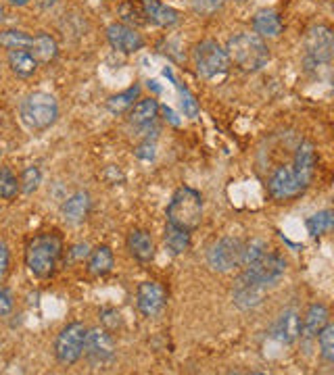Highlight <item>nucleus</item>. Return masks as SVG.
I'll return each instance as SVG.
<instances>
[{"label": "nucleus", "mask_w": 334, "mask_h": 375, "mask_svg": "<svg viewBox=\"0 0 334 375\" xmlns=\"http://www.w3.org/2000/svg\"><path fill=\"white\" fill-rule=\"evenodd\" d=\"M6 63H9V69L19 77H32L38 69L36 57L28 48L6 50Z\"/></svg>", "instance_id": "nucleus-20"}, {"label": "nucleus", "mask_w": 334, "mask_h": 375, "mask_svg": "<svg viewBox=\"0 0 334 375\" xmlns=\"http://www.w3.org/2000/svg\"><path fill=\"white\" fill-rule=\"evenodd\" d=\"M194 67L203 79H220L230 69V59L216 40H203L194 48Z\"/></svg>", "instance_id": "nucleus-5"}, {"label": "nucleus", "mask_w": 334, "mask_h": 375, "mask_svg": "<svg viewBox=\"0 0 334 375\" xmlns=\"http://www.w3.org/2000/svg\"><path fill=\"white\" fill-rule=\"evenodd\" d=\"M90 209H92V200H90V194L88 192H75L72 194L63 207H61V215L65 221L69 224H82L88 215H90Z\"/></svg>", "instance_id": "nucleus-18"}, {"label": "nucleus", "mask_w": 334, "mask_h": 375, "mask_svg": "<svg viewBox=\"0 0 334 375\" xmlns=\"http://www.w3.org/2000/svg\"><path fill=\"white\" fill-rule=\"evenodd\" d=\"M203 221V196L194 188H178L167 204V224L182 227L186 231L199 229Z\"/></svg>", "instance_id": "nucleus-3"}, {"label": "nucleus", "mask_w": 334, "mask_h": 375, "mask_svg": "<svg viewBox=\"0 0 334 375\" xmlns=\"http://www.w3.org/2000/svg\"><path fill=\"white\" fill-rule=\"evenodd\" d=\"M115 265V257L109 246H99L88 255V271L96 277L107 275Z\"/></svg>", "instance_id": "nucleus-25"}, {"label": "nucleus", "mask_w": 334, "mask_h": 375, "mask_svg": "<svg viewBox=\"0 0 334 375\" xmlns=\"http://www.w3.org/2000/svg\"><path fill=\"white\" fill-rule=\"evenodd\" d=\"M318 344H320V354L326 363H333L334 361V325L328 321L320 334H318Z\"/></svg>", "instance_id": "nucleus-31"}, {"label": "nucleus", "mask_w": 334, "mask_h": 375, "mask_svg": "<svg viewBox=\"0 0 334 375\" xmlns=\"http://www.w3.org/2000/svg\"><path fill=\"white\" fill-rule=\"evenodd\" d=\"M267 250V244L263 240H251L247 244H243V253H240V267H249L251 262H255L261 255Z\"/></svg>", "instance_id": "nucleus-33"}, {"label": "nucleus", "mask_w": 334, "mask_h": 375, "mask_svg": "<svg viewBox=\"0 0 334 375\" xmlns=\"http://www.w3.org/2000/svg\"><path fill=\"white\" fill-rule=\"evenodd\" d=\"M334 224V215L333 211H320V213H316L313 217H309L307 219V231L311 233V236H324V233H328L330 229H333Z\"/></svg>", "instance_id": "nucleus-29"}, {"label": "nucleus", "mask_w": 334, "mask_h": 375, "mask_svg": "<svg viewBox=\"0 0 334 375\" xmlns=\"http://www.w3.org/2000/svg\"><path fill=\"white\" fill-rule=\"evenodd\" d=\"M328 317H330V313H328V308L324 304H320V302L311 304L305 311V315H303L301 334L305 338H316L320 334V330L328 323Z\"/></svg>", "instance_id": "nucleus-21"}, {"label": "nucleus", "mask_w": 334, "mask_h": 375, "mask_svg": "<svg viewBox=\"0 0 334 375\" xmlns=\"http://www.w3.org/2000/svg\"><path fill=\"white\" fill-rule=\"evenodd\" d=\"M92 363H109L115 357V342L105 328L86 330L84 338V352Z\"/></svg>", "instance_id": "nucleus-10"}, {"label": "nucleus", "mask_w": 334, "mask_h": 375, "mask_svg": "<svg viewBox=\"0 0 334 375\" xmlns=\"http://www.w3.org/2000/svg\"><path fill=\"white\" fill-rule=\"evenodd\" d=\"M282 28L284 25L280 15L272 8H263L253 17V30L261 38H278L282 34Z\"/></svg>", "instance_id": "nucleus-22"}, {"label": "nucleus", "mask_w": 334, "mask_h": 375, "mask_svg": "<svg viewBox=\"0 0 334 375\" xmlns=\"http://www.w3.org/2000/svg\"><path fill=\"white\" fill-rule=\"evenodd\" d=\"M223 6V0H194V11L199 15L211 17L213 13H218Z\"/></svg>", "instance_id": "nucleus-35"}, {"label": "nucleus", "mask_w": 334, "mask_h": 375, "mask_svg": "<svg viewBox=\"0 0 334 375\" xmlns=\"http://www.w3.org/2000/svg\"><path fill=\"white\" fill-rule=\"evenodd\" d=\"M107 40L115 50L123 54H132L145 46V38L138 34V30L126 23H111L107 28Z\"/></svg>", "instance_id": "nucleus-13"}, {"label": "nucleus", "mask_w": 334, "mask_h": 375, "mask_svg": "<svg viewBox=\"0 0 334 375\" xmlns=\"http://www.w3.org/2000/svg\"><path fill=\"white\" fill-rule=\"evenodd\" d=\"M119 15H121V19L128 21V23H136V25L147 23V17H145L143 6H134V2H123V4L119 6Z\"/></svg>", "instance_id": "nucleus-34"}, {"label": "nucleus", "mask_w": 334, "mask_h": 375, "mask_svg": "<svg viewBox=\"0 0 334 375\" xmlns=\"http://www.w3.org/2000/svg\"><path fill=\"white\" fill-rule=\"evenodd\" d=\"M180 94H182V109H184L186 117L194 119L199 115V103L194 100V96L186 90V88H180Z\"/></svg>", "instance_id": "nucleus-36"}, {"label": "nucleus", "mask_w": 334, "mask_h": 375, "mask_svg": "<svg viewBox=\"0 0 334 375\" xmlns=\"http://www.w3.org/2000/svg\"><path fill=\"white\" fill-rule=\"evenodd\" d=\"M88 255H90V253H88V246H86V244H77V246L72 248V257H74V259H86Z\"/></svg>", "instance_id": "nucleus-41"}, {"label": "nucleus", "mask_w": 334, "mask_h": 375, "mask_svg": "<svg viewBox=\"0 0 334 375\" xmlns=\"http://www.w3.org/2000/svg\"><path fill=\"white\" fill-rule=\"evenodd\" d=\"M243 242L238 238H222L207 250V262L213 271L226 273L232 267L240 265Z\"/></svg>", "instance_id": "nucleus-8"}, {"label": "nucleus", "mask_w": 334, "mask_h": 375, "mask_svg": "<svg viewBox=\"0 0 334 375\" xmlns=\"http://www.w3.org/2000/svg\"><path fill=\"white\" fill-rule=\"evenodd\" d=\"M84 338H86V325L74 321L67 323L55 340V357L61 365H75L82 359L84 352Z\"/></svg>", "instance_id": "nucleus-6"}, {"label": "nucleus", "mask_w": 334, "mask_h": 375, "mask_svg": "<svg viewBox=\"0 0 334 375\" xmlns=\"http://www.w3.org/2000/svg\"><path fill=\"white\" fill-rule=\"evenodd\" d=\"M101 321H103L105 330H115L121 323V317L115 308H103L101 311Z\"/></svg>", "instance_id": "nucleus-37"}, {"label": "nucleus", "mask_w": 334, "mask_h": 375, "mask_svg": "<svg viewBox=\"0 0 334 375\" xmlns=\"http://www.w3.org/2000/svg\"><path fill=\"white\" fill-rule=\"evenodd\" d=\"M63 255V240L59 233H38L26 246V265L38 279H48L55 275Z\"/></svg>", "instance_id": "nucleus-1"}, {"label": "nucleus", "mask_w": 334, "mask_h": 375, "mask_svg": "<svg viewBox=\"0 0 334 375\" xmlns=\"http://www.w3.org/2000/svg\"><path fill=\"white\" fill-rule=\"evenodd\" d=\"M11 311H13V296L4 286H0V317L9 315Z\"/></svg>", "instance_id": "nucleus-39"}, {"label": "nucleus", "mask_w": 334, "mask_h": 375, "mask_svg": "<svg viewBox=\"0 0 334 375\" xmlns=\"http://www.w3.org/2000/svg\"><path fill=\"white\" fill-rule=\"evenodd\" d=\"M9 267H11V253L9 246L0 240V282H4V277L9 275Z\"/></svg>", "instance_id": "nucleus-38"}, {"label": "nucleus", "mask_w": 334, "mask_h": 375, "mask_svg": "<svg viewBox=\"0 0 334 375\" xmlns=\"http://www.w3.org/2000/svg\"><path fill=\"white\" fill-rule=\"evenodd\" d=\"M138 98H140V86L134 83V86H130L128 90H123V92L111 96V98L107 100V109H109V112H113V115H121V112L130 111Z\"/></svg>", "instance_id": "nucleus-26"}, {"label": "nucleus", "mask_w": 334, "mask_h": 375, "mask_svg": "<svg viewBox=\"0 0 334 375\" xmlns=\"http://www.w3.org/2000/svg\"><path fill=\"white\" fill-rule=\"evenodd\" d=\"M305 52L313 63H330L334 52V40L330 28L313 25L305 34Z\"/></svg>", "instance_id": "nucleus-9"}, {"label": "nucleus", "mask_w": 334, "mask_h": 375, "mask_svg": "<svg viewBox=\"0 0 334 375\" xmlns=\"http://www.w3.org/2000/svg\"><path fill=\"white\" fill-rule=\"evenodd\" d=\"M0 19H2V6H0Z\"/></svg>", "instance_id": "nucleus-44"}, {"label": "nucleus", "mask_w": 334, "mask_h": 375, "mask_svg": "<svg viewBox=\"0 0 334 375\" xmlns=\"http://www.w3.org/2000/svg\"><path fill=\"white\" fill-rule=\"evenodd\" d=\"M9 4H13V6H28L30 0H9Z\"/></svg>", "instance_id": "nucleus-43"}, {"label": "nucleus", "mask_w": 334, "mask_h": 375, "mask_svg": "<svg viewBox=\"0 0 334 375\" xmlns=\"http://www.w3.org/2000/svg\"><path fill=\"white\" fill-rule=\"evenodd\" d=\"M0 154H2V152H0Z\"/></svg>", "instance_id": "nucleus-45"}, {"label": "nucleus", "mask_w": 334, "mask_h": 375, "mask_svg": "<svg viewBox=\"0 0 334 375\" xmlns=\"http://www.w3.org/2000/svg\"><path fill=\"white\" fill-rule=\"evenodd\" d=\"M30 52L36 57L38 63H52L57 57H59V46H57V40L50 36V34H44L40 32L36 36H32V46H30Z\"/></svg>", "instance_id": "nucleus-23"}, {"label": "nucleus", "mask_w": 334, "mask_h": 375, "mask_svg": "<svg viewBox=\"0 0 334 375\" xmlns=\"http://www.w3.org/2000/svg\"><path fill=\"white\" fill-rule=\"evenodd\" d=\"M128 250L132 257L140 262H150L155 259V242L149 231L145 229H132L128 236Z\"/></svg>", "instance_id": "nucleus-19"}, {"label": "nucleus", "mask_w": 334, "mask_h": 375, "mask_svg": "<svg viewBox=\"0 0 334 375\" xmlns=\"http://www.w3.org/2000/svg\"><path fill=\"white\" fill-rule=\"evenodd\" d=\"M143 11L147 21L159 25V28H172L180 21V13L172 6H167L161 0H143Z\"/></svg>", "instance_id": "nucleus-17"}, {"label": "nucleus", "mask_w": 334, "mask_h": 375, "mask_svg": "<svg viewBox=\"0 0 334 375\" xmlns=\"http://www.w3.org/2000/svg\"><path fill=\"white\" fill-rule=\"evenodd\" d=\"M136 304H138V311L145 317H157L167 304V294H165L161 284L143 282L136 290Z\"/></svg>", "instance_id": "nucleus-12"}, {"label": "nucleus", "mask_w": 334, "mask_h": 375, "mask_svg": "<svg viewBox=\"0 0 334 375\" xmlns=\"http://www.w3.org/2000/svg\"><path fill=\"white\" fill-rule=\"evenodd\" d=\"M267 190H269L272 198H276V200H293L303 192V186L297 182V178L293 173V167L280 165L269 175Z\"/></svg>", "instance_id": "nucleus-11"}, {"label": "nucleus", "mask_w": 334, "mask_h": 375, "mask_svg": "<svg viewBox=\"0 0 334 375\" xmlns=\"http://www.w3.org/2000/svg\"><path fill=\"white\" fill-rule=\"evenodd\" d=\"M226 54L230 63H234L243 71H260L269 61V48L265 40L257 34H236L228 40Z\"/></svg>", "instance_id": "nucleus-2"}, {"label": "nucleus", "mask_w": 334, "mask_h": 375, "mask_svg": "<svg viewBox=\"0 0 334 375\" xmlns=\"http://www.w3.org/2000/svg\"><path fill=\"white\" fill-rule=\"evenodd\" d=\"M19 115L30 129H48L59 117V103L48 92H32L21 100Z\"/></svg>", "instance_id": "nucleus-4"}, {"label": "nucleus", "mask_w": 334, "mask_h": 375, "mask_svg": "<svg viewBox=\"0 0 334 375\" xmlns=\"http://www.w3.org/2000/svg\"><path fill=\"white\" fill-rule=\"evenodd\" d=\"M17 194H19V180H17V175L11 169L2 167L0 169V200H13Z\"/></svg>", "instance_id": "nucleus-30"}, {"label": "nucleus", "mask_w": 334, "mask_h": 375, "mask_svg": "<svg viewBox=\"0 0 334 375\" xmlns=\"http://www.w3.org/2000/svg\"><path fill=\"white\" fill-rule=\"evenodd\" d=\"M284 271H286V261L278 253H269V250H265L260 259L251 262L249 267H243V275L261 286H269L278 282L284 275Z\"/></svg>", "instance_id": "nucleus-7"}, {"label": "nucleus", "mask_w": 334, "mask_h": 375, "mask_svg": "<svg viewBox=\"0 0 334 375\" xmlns=\"http://www.w3.org/2000/svg\"><path fill=\"white\" fill-rule=\"evenodd\" d=\"M272 336L274 340H278L280 344H293L297 342L301 336V317H299L297 311H284L274 328H272Z\"/></svg>", "instance_id": "nucleus-16"}, {"label": "nucleus", "mask_w": 334, "mask_h": 375, "mask_svg": "<svg viewBox=\"0 0 334 375\" xmlns=\"http://www.w3.org/2000/svg\"><path fill=\"white\" fill-rule=\"evenodd\" d=\"M32 46V36L21 30H2L0 32V48L15 50V48H28Z\"/></svg>", "instance_id": "nucleus-28"}, {"label": "nucleus", "mask_w": 334, "mask_h": 375, "mask_svg": "<svg viewBox=\"0 0 334 375\" xmlns=\"http://www.w3.org/2000/svg\"><path fill=\"white\" fill-rule=\"evenodd\" d=\"M157 112H159V103L155 98H145V100L134 103V107L130 109V115H128V121L134 127H140V125H147L150 121H155Z\"/></svg>", "instance_id": "nucleus-24"}, {"label": "nucleus", "mask_w": 334, "mask_h": 375, "mask_svg": "<svg viewBox=\"0 0 334 375\" xmlns=\"http://www.w3.org/2000/svg\"><path fill=\"white\" fill-rule=\"evenodd\" d=\"M165 244L167 248L174 253V255H182L190 248V231H186L182 227H176V225L167 224L165 225Z\"/></svg>", "instance_id": "nucleus-27"}, {"label": "nucleus", "mask_w": 334, "mask_h": 375, "mask_svg": "<svg viewBox=\"0 0 334 375\" xmlns=\"http://www.w3.org/2000/svg\"><path fill=\"white\" fill-rule=\"evenodd\" d=\"M265 288L267 286H261L257 282L245 277L243 273L236 277V284H234V290H232V299L234 304L240 306V308H255L260 306L263 299H265Z\"/></svg>", "instance_id": "nucleus-15"}, {"label": "nucleus", "mask_w": 334, "mask_h": 375, "mask_svg": "<svg viewBox=\"0 0 334 375\" xmlns=\"http://www.w3.org/2000/svg\"><path fill=\"white\" fill-rule=\"evenodd\" d=\"M36 4L42 8V11H46V8L55 6V4H57V0H36Z\"/></svg>", "instance_id": "nucleus-42"}, {"label": "nucleus", "mask_w": 334, "mask_h": 375, "mask_svg": "<svg viewBox=\"0 0 334 375\" xmlns=\"http://www.w3.org/2000/svg\"><path fill=\"white\" fill-rule=\"evenodd\" d=\"M136 156L138 158H143V161H152L155 158V144L147 140L145 144H140L138 149H136Z\"/></svg>", "instance_id": "nucleus-40"}, {"label": "nucleus", "mask_w": 334, "mask_h": 375, "mask_svg": "<svg viewBox=\"0 0 334 375\" xmlns=\"http://www.w3.org/2000/svg\"><path fill=\"white\" fill-rule=\"evenodd\" d=\"M316 165H318V156H316V146L309 140H303L299 144L295 152V165H293V173L297 178V182L303 186V190L313 182L316 175Z\"/></svg>", "instance_id": "nucleus-14"}, {"label": "nucleus", "mask_w": 334, "mask_h": 375, "mask_svg": "<svg viewBox=\"0 0 334 375\" xmlns=\"http://www.w3.org/2000/svg\"><path fill=\"white\" fill-rule=\"evenodd\" d=\"M40 184H42V173H40V169H38L36 165L26 167L23 173H21V178H19V192H23V194H34L38 188H40Z\"/></svg>", "instance_id": "nucleus-32"}]
</instances>
